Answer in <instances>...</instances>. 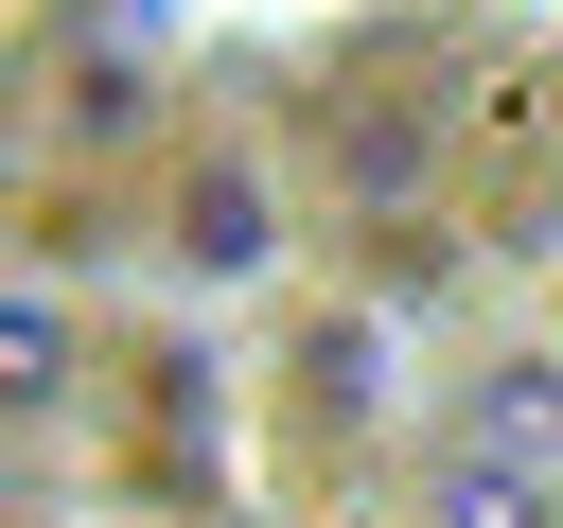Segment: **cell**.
<instances>
[{"label":"cell","mask_w":563,"mask_h":528,"mask_svg":"<svg viewBox=\"0 0 563 528\" xmlns=\"http://www.w3.org/2000/svg\"><path fill=\"white\" fill-rule=\"evenodd\" d=\"M422 528H563V475H545V458H493V440H440Z\"/></svg>","instance_id":"obj_1"},{"label":"cell","mask_w":563,"mask_h":528,"mask_svg":"<svg viewBox=\"0 0 563 528\" xmlns=\"http://www.w3.org/2000/svg\"><path fill=\"white\" fill-rule=\"evenodd\" d=\"M457 440H493V458H545V475H563V352H493V370L457 387Z\"/></svg>","instance_id":"obj_2"}]
</instances>
